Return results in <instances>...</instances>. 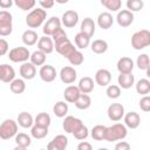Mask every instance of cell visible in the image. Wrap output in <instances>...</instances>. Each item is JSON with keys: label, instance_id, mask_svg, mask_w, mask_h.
Returning <instances> with one entry per match:
<instances>
[{"label": "cell", "instance_id": "cell-1", "mask_svg": "<svg viewBox=\"0 0 150 150\" xmlns=\"http://www.w3.org/2000/svg\"><path fill=\"white\" fill-rule=\"evenodd\" d=\"M127 135H128L127 127L122 123H115L110 127H107L104 141H107V142L121 141V139H124L127 137Z\"/></svg>", "mask_w": 150, "mask_h": 150}, {"label": "cell", "instance_id": "cell-2", "mask_svg": "<svg viewBox=\"0 0 150 150\" xmlns=\"http://www.w3.org/2000/svg\"><path fill=\"white\" fill-rule=\"evenodd\" d=\"M47 18V12L43 8H33L26 16V25L29 28H38L43 25Z\"/></svg>", "mask_w": 150, "mask_h": 150}, {"label": "cell", "instance_id": "cell-3", "mask_svg": "<svg viewBox=\"0 0 150 150\" xmlns=\"http://www.w3.org/2000/svg\"><path fill=\"white\" fill-rule=\"evenodd\" d=\"M150 45V32L148 29H141L132 34L131 36V46L136 50L144 49Z\"/></svg>", "mask_w": 150, "mask_h": 150}, {"label": "cell", "instance_id": "cell-4", "mask_svg": "<svg viewBox=\"0 0 150 150\" xmlns=\"http://www.w3.org/2000/svg\"><path fill=\"white\" fill-rule=\"evenodd\" d=\"M18 122L12 120V118H7L1 124H0V138L1 139H9L12 137H15V135L18 134Z\"/></svg>", "mask_w": 150, "mask_h": 150}, {"label": "cell", "instance_id": "cell-5", "mask_svg": "<svg viewBox=\"0 0 150 150\" xmlns=\"http://www.w3.org/2000/svg\"><path fill=\"white\" fill-rule=\"evenodd\" d=\"M13 30V15L4 9L0 11V36H8Z\"/></svg>", "mask_w": 150, "mask_h": 150}, {"label": "cell", "instance_id": "cell-6", "mask_svg": "<svg viewBox=\"0 0 150 150\" xmlns=\"http://www.w3.org/2000/svg\"><path fill=\"white\" fill-rule=\"evenodd\" d=\"M29 56H30V53H29L28 48H26V47H15L8 52V59L15 63L26 62V61H28Z\"/></svg>", "mask_w": 150, "mask_h": 150}, {"label": "cell", "instance_id": "cell-7", "mask_svg": "<svg viewBox=\"0 0 150 150\" xmlns=\"http://www.w3.org/2000/svg\"><path fill=\"white\" fill-rule=\"evenodd\" d=\"M108 117L112 122H118L124 116V107L121 103H111L107 110Z\"/></svg>", "mask_w": 150, "mask_h": 150}, {"label": "cell", "instance_id": "cell-8", "mask_svg": "<svg viewBox=\"0 0 150 150\" xmlns=\"http://www.w3.org/2000/svg\"><path fill=\"white\" fill-rule=\"evenodd\" d=\"M60 20H61V25H63L66 28H73L79 22V13L73 11V9L66 11L62 14Z\"/></svg>", "mask_w": 150, "mask_h": 150}, {"label": "cell", "instance_id": "cell-9", "mask_svg": "<svg viewBox=\"0 0 150 150\" xmlns=\"http://www.w3.org/2000/svg\"><path fill=\"white\" fill-rule=\"evenodd\" d=\"M83 124V122L80 120V118H77V117H75V116H64V120H63V122H62V128H63V130L67 132V134H73L79 127H81Z\"/></svg>", "mask_w": 150, "mask_h": 150}, {"label": "cell", "instance_id": "cell-10", "mask_svg": "<svg viewBox=\"0 0 150 150\" xmlns=\"http://www.w3.org/2000/svg\"><path fill=\"white\" fill-rule=\"evenodd\" d=\"M59 28H61V20H60V18H57V16H52V18H49V19L43 23L42 32H43L45 35L52 36Z\"/></svg>", "mask_w": 150, "mask_h": 150}, {"label": "cell", "instance_id": "cell-11", "mask_svg": "<svg viewBox=\"0 0 150 150\" xmlns=\"http://www.w3.org/2000/svg\"><path fill=\"white\" fill-rule=\"evenodd\" d=\"M134 13L130 12L129 9H121L117 12V15H116V21L118 23V26L125 28V27H129L132 22H134Z\"/></svg>", "mask_w": 150, "mask_h": 150}, {"label": "cell", "instance_id": "cell-12", "mask_svg": "<svg viewBox=\"0 0 150 150\" xmlns=\"http://www.w3.org/2000/svg\"><path fill=\"white\" fill-rule=\"evenodd\" d=\"M39 76L43 82H53L56 79V69L52 64H42L39 70Z\"/></svg>", "mask_w": 150, "mask_h": 150}, {"label": "cell", "instance_id": "cell-13", "mask_svg": "<svg viewBox=\"0 0 150 150\" xmlns=\"http://www.w3.org/2000/svg\"><path fill=\"white\" fill-rule=\"evenodd\" d=\"M77 77V73L75 70V68L70 67V66H66L63 68H61L60 70V80L66 83V84H71L75 82Z\"/></svg>", "mask_w": 150, "mask_h": 150}, {"label": "cell", "instance_id": "cell-14", "mask_svg": "<svg viewBox=\"0 0 150 150\" xmlns=\"http://www.w3.org/2000/svg\"><path fill=\"white\" fill-rule=\"evenodd\" d=\"M19 73L23 80H33L36 76V67L32 62L26 61L20 66Z\"/></svg>", "mask_w": 150, "mask_h": 150}, {"label": "cell", "instance_id": "cell-15", "mask_svg": "<svg viewBox=\"0 0 150 150\" xmlns=\"http://www.w3.org/2000/svg\"><path fill=\"white\" fill-rule=\"evenodd\" d=\"M68 145V138L64 135H56L48 144V150H64Z\"/></svg>", "mask_w": 150, "mask_h": 150}, {"label": "cell", "instance_id": "cell-16", "mask_svg": "<svg viewBox=\"0 0 150 150\" xmlns=\"http://www.w3.org/2000/svg\"><path fill=\"white\" fill-rule=\"evenodd\" d=\"M111 82V73L105 69L101 68L95 73V83L101 87H107Z\"/></svg>", "mask_w": 150, "mask_h": 150}, {"label": "cell", "instance_id": "cell-17", "mask_svg": "<svg viewBox=\"0 0 150 150\" xmlns=\"http://www.w3.org/2000/svg\"><path fill=\"white\" fill-rule=\"evenodd\" d=\"M15 79V70L12 66L7 63L0 64V81L5 83H9Z\"/></svg>", "mask_w": 150, "mask_h": 150}, {"label": "cell", "instance_id": "cell-18", "mask_svg": "<svg viewBox=\"0 0 150 150\" xmlns=\"http://www.w3.org/2000/svg\"><path fill=\"white\" fill-rule=\"evenodd\" d=\"M54 49H56V52H57L60 55H62L63 57L68 59V56H69L73 52L76 50V47L70 42L69 39H67L66 41H63V42H61V43L54 46Z\"/></svg>", "mask_w": 150, "mask_h": 150}, {"label": "cell", "instance_id": "cell-19", "mask_svg": "<svg viewBox=\"0 0 150 150\" xmlns=\"http://www.w3.org/2000/svg\"><path fill=\"white\" fill-rule=\"evenodd\" d=\"M124 125L129 129H136L141 124V116L136 111H129L124 114Z\"/></svg>", "mask_w": 150, "mask_h": 150}, {"label": "cell", "instance_id": "cell-20", "mask_svg": "<svg viewBox=\"0 0 150 150\" xmlns=\"http://www.w3.org/2000/svg\"><path fill=\"white\" fill-rule=\"evenodd\" d=\"M38 49H40L41 52H43L45 54H50L54 50V42L53 39L49 38L48 35H43L41 38H39L38 40Z\"/></svg>", "mask_w": 150, "mask_h": 150}, {"label": "cell", "instance_id": "cell-21", "mask_svg": "<svg viewBox=\"0 0 150 150\" xmlns=\"http://www.w3.org/2000/svg\"><path fill=\"white\" fill-rule=\"evenodd\" d=\"M95 30H96V23H95V21L91 18H89V16L84 18L82 20V22H81L80 32H82V33L87 34L89 38H91L95 34Z\"/></svg>", "mask_w": 150, "mask_h": 150}, {"label": "cell", "instance_id": "cell-22", "mask_svg": "<svg viewBox=\"0 0 150 150\" xmlns=\"http://www.w3.org/2000/svg\"><path fill=\"white\" fill-rule=\"evenodd\" d=\"M117 82H118L120 88L129 89L135 84V77L131 73H120L117 77Z\"/></svg>", "mask_w": 150, "mask_h": 150}, {"label": "cell", "instance_id": "cell-23", "mask_svg": "<svg viewBox=\"0 0 150 150\" xmlns=\"http://www.w3.org/2000/svg\"><path fill=\"white\" fill-rule=\"evenodd\" d=\"M134 61L131 57H128V56H123L121 57L118 61H117V64H116V68L120 73H132V69H134Z\"/></svg>", "mask_w": 150, "mask_h": 150}, {"label": "cell", "instance_id": "cell-24", "mask_svg": "<svg viewBox=\"0 0 150 150\" xmlns=\"http://www.w3.org/2000/svg\"><path fill=\"white\" fill-rule=\"evenodd\" d=\"M15 143H16V146H15L16 150L27 149L32 144V136L25 132H18L15 135Z\"/></svg>", "mask_w": 150, "mask_h": 150}, {"label": "cell", "instance_id": "cell-25", "mask_svg": "<svg viewBox=\"0 0 150 150\" xmlns=\"http://www.w3.org/2000/svg\"><path fill=\"white\" fill-rule=\"evenodd\" d=\"M114 23V18L109 12H102L97 16V25L102 29H109Z\"/></svg>", "mask_w": 150, "mask_h": 150}, {"label": "cell", "instance_id": "cell-26", "mask_svg": "<svg viewBox=\"0 0 150 150\" xmlns=\"http://www.w3.org/2000/svg\"><path fill=\"white\" fill-rule=\"evenodd\" d=\"M80 94H81V91H80L79 87H76V86H68L64 89V91H63V97H64L66 102L74 103L77 100V97L80 96Z\"/></svg>", "mask_w": 150, "mask_h": 150}, {"label": "cell", "instance_id": "cell-27", "mask_svg": "<svg viewBox=\"0 0 150 150\" xmlns=\"http://www.w3.org/2000/svg\"><path fill=\"white\" fill-rule=\"evenodd\" d=\"M16 122L21 127V128H30L33 124H34V118L33 116L27 112V111H21L19 115H18V118H16Z\"/></svg>", "mask_w": 150, "mask_h": 150}, {"label": "cell", "instance_id": "cell-28", "mask_svg": "<svg viewBox=\"0 0 150 150\" xmlns=\"http://www.w3.org/2000/svg\"><path fill=\"white\" fill-rule=\"evenodd\" d=\"M94 86H95L94 84V80L91 77H89V76H84V77L80 79L77 87H79V89H80L81 93L89 94V93H91L94 90Z\"/></svg>", "mask_w": 150, "mask_h": 150}, {"label": "cell", "instance_id": "cell-29", "mask_svg": "<svg viewBox=\"0 0 150 150\" xmlns=\"http://www.w3.org/2000/svg\"><path fill=\"white\" fill-rule=\"evenodd\" d=\"M22 42L26 45V46H34L38 40H39V36H38V33L33 29H27L22 33Z\"/></svg>", "mask_w": 150, "mask_h": 150}, {"label": "cell", "instance_id": "cell-30", "mask_svg": "<svg viewBox=\"0 0 150 150\" xmlns=\"http://www.w3.org/2000/svg\"><path fill=\"white\" fill-rule=\"evenodd\" d=\"M74 104H75V107H76L77 109H80V110H86V109H88V108L91 105V98H90V96H89L88 94L81 93L80 96L77 97V100L74 102Z\"/></svg>", "mask_w": 150, "mask_h": 150}, {"label": "cell", "instance_id": "cell-31", "mask_svg": "<svg viewBox=\"0 0 150 150\" xmlns=\"http://www.w3.org/2000/svg\"><path fill=\"white\" fill-rule=\"evenodd\" d=\"M90 48H91V52L95 54H103L108 50V42L105 40L97 39L90 43Z\"/></svg>", "mask_w": 150, "mask_h": 150}, {"label": "cell", "instance_id": "cell-32", "mask_svg": "<svg viewBox=\"0 0 150 150\" xmlns=\"http://www.w3.org/2000/svg\"><path fill=\"white\" fill-rule=\"evenodd\" d=\"M74 41H75V45H76V47L79 49H86L90 45V38L87 34L82 33V32H79L75 35Z\"/></svg>", "mask_w": 150, "mask_h": 150}, {"label": "cell", "instance_id": "cell-33", "mask_svg": "<svg viewBox=\"0 0 150 150\" xmlns=\"http://www.w3.org/2000/svg\"><path fill=\"white\" fill-rule=\"evenodd\" d=\"M9 89L13 94H22L26 90V83L23 79H14L9 82Z\"/></svg>", "mask_w": 150, "mask_h": 150}, {"label": "cell", "instance_id": "cell-34", "mask_svg": "<svg viewBox=\"0 0 150 150\" xmlns=\"http://www.w3.org/2000/svg\"><path fill=\"white\" fill-rule=\"evenodd\" d=\"M68 104L63 101H59L56 102L54 105H53V112L56 117H60V118H63L67 114H68Z\"/></svg>", "mask_w": 150, "mask_h": 150}, {"label": "cell", "instance_id": "cell-35", "mask_svg": "<svg viewBox=\"0 0 150 150\" xmlns=\"http://www.w3.org/2000/svg\"><path fill=\"white\" fill-rule=\"evenodd\" d=\"M46 59H47V54H45V53L41 52L40 49L33 52V53L30 54V56H29L30 62H32L35 67H36V66H42V64H45Z\"/></svg>", "mask_w": 150, "mask_h": 150}, {"label": "cell", "instance_id": "cell-36", "mask_svg": "<svg viewBox=\"0 0 150 150\" xmlns=\"http://www.w3.org/2000/svg\"><path fill=\"white\" fill-rule=\"evenodd\" d=\"M50 123H52V118H50V115L47 112H39L34 118V124L43 128H49Z\"/></svg>", "mask_w": 150, "mask_h": 150}, {"label": "cell", "instance_id": "cell-37", "mask_svg": "<svg viewBox=\"0 0 150 150\" xmlns=\"http://www.w3.org/2000/svg\"><path fill=\"white\" fill-rule=\"evenodd\" d=\"M48 135V128H43L40 125H32L30 127V136L35 139H42Z\"/></svg>", "mask_w": 150, "mask_h": 150}, {"label": "cell", "instance_id": "cell-38", "mask_svg": "<svg viewBox=\"0 0 150 150\" xmlns=\"http://www.w3.org/2000/svg\"><path fill=\"white\" fill-rule=\"evenodd\" d=\"M105 130H107V127L105 125L97 124V125L93 127V129L90 131V135H91L93 139H95V141H104Z\"/></svg>", "mask_w": 150, "mask_h": 150}, {"label": "cell", "instance_id": "cell-39", "mask_svg": "<svg viewBox=\"0 0 150 150\" xmlns=\"http://www.w3.org/2000/svg\"><path fill=\"white\" fill-rule=\"evenodd\" d=\"M136 91L141 95H148L150 93V81L148 79H141L136 83Z\"/></svg>", "mask_w": 150, "mask_h": 150}, {"label": "cell", "instance_id": "cell-40", "mask_svg": "<svg viewBox=\"0 0 150 150\" xmlns=\"http://www.w3.org/2000/svg\"><path fill=\"white\" fill-rule=\"evenodd\" d=\"M101 5L111 12H118L122 7L121 0H101Z\"/></svg>", "mask_w": 150, "mask_h": 150}, {"label": "cell", "instance_id": "cell-41", "mask_svg": "<svg viewBox=\"0 0 150 150\" xmlns=\"http://www.w3.org/2000/svg\"><path fill=\"white\" fill-rule=\"evenodd\" d=\"M67 60L69 61V63H70L71 66H80V64H82L83 61H84V55H83L80 50L76 49L75 52H73V53L68 56Z\"/></svg>", "mask_w": 150, "mask_h": 150}, {"label": "cell", "instance_id": "cell-42", "mask_svg": "<svg viewBox=\"0 0 150 150\" xmlns=\"http://www.w3.org/2000/svg\"><path fill=\"white\" fill-rule=\"evenodd\" d=\"M105 94H107V96H108L109 98L116 100V98H118V97L121 96V88H120V86H117V84H110V83H109V84L107 86Z\"/></svg>", "mask_w": 150, "mask_h": 150}, {"label": "cell", "instance_id": "cell-43", "mask_svg": "<svg viewBox=\"0 0 150 150\" xmlns=\"http://www.w3.org/2000/svg\"><path fill=\"white\" fill-rule=\"evenodd\" d=\"M13 1H14V5L21 11L33 9L36 4V0H13Z\"/></svg>", "mask_w": 150, "mask_h": 150}, {"label": "cell", "instance_id": "cell-44", "mask_svg": "<svg viewBox=\"0 0 150 150\" xmlns=\"http://www.w3.org/2000/svg\"><path fill=\"white\" fill-rule=\"evenodd\" d=\"M73 136H74L76 139H79V141H83V139H86V138L89 136V130H88L87 125L82 124L81 127H79V128L73 132Z\"/></svg>", "mask_w": 150, "mask_h": 150}, {"label": "cell", "instance_id": "cell-45", "mask_svg": "<svg viewBox=\"0 0 150 150\" xmlns=\"http://www.w3.org/2000/svg\"><path fill=\"white\" fill-rule=\"evenodd\" d=\"M125 5L130 12H139L144 7L143 0H127Z\"/></svg>", "mask_w": 150, "mask_h": 150}, {"label": "cell", "instance_id": "cell-46", "mask_svg": "<svg viewBox=\"0 0 150 150\" xmlns=\"http://www.w3.org/2000/svg\"><path fill=\"white\" fill-rule=\"evenodd\" d=\"M52 39H53L54 46H56V45H59V43H61V42L66 41V40L68 39V36H67L66 32L63 30V28H59V29H57V30L52 35Z\"/></svg>", "mask_w": 150, "mask_h": 150}, {"label": "cell", "instance_id": "cell-47", "mask_svg": "<svg viewBox=\"0 0 150 150\" xmlns=\"http://www.w3.org/2000/svg\"><path fill=\"white\" fill-rule=\"evenodd\" d=\"M136 66H137L138 69H141V70L148 69V68H149V56H148V54H141L139 56H137Z\"/></svg>", "mask_w": 150, "mask_h": 150}, {"label": "cell", "instance_id": "cell-48", "mask_svg": "<svg viewBox=\"0 0 150 150\" xmlns=\"http://www.w3.org/2000/svg\"><path fill=\"white\" fill-rule=\"evenodd\" d=\"M139 108L145 112L150 111V97L148 95H143V97L139 100Z\"/></svg>", "mask_w": 150, "mask_h": 150}, {"label": "cell", "instance_id": "cell-49", "mask_svg": "<svg viewBox=\"0 0 150 150\" xmlns=\"http://www.w3.org/2000/svg\"><path fill=\"white\" fill-rule=\"evenodd\" d=\"M8 42L5 40V39H2V38H0V56H4L5 54H7L8 53Z\"/></svg>", "mask_w": 150, "mask_h": 150}, {"label": "cell", "instance_id": "cell-50", "mask_svg": "<svg viewBox=\"0 0 150 150\" xmlns=\"http://www.w3.org/2000/svg\"><path fill=\"white\" fill-rule=\"evenodd\" d=\"M39 4L41 6V8L43 9H49L54 6L55 4V0H39Z\"/></svg>", "mask_w": 150, "mask_h": 150}, {"label": "cell", "instance_id": "cell-51", "mask_svg": "<svg viewBox=\"0 0 150 150\" xmlns=\"http://www.w3.org/2000/svg\"><path fill=\"white\" fill-rule=\"evenodd\" d=\"M129 149H130V144L125 141H120L115 145V150H129Z\"/></svg>", "mask_w": 150, "mask_h": 150}, {"label": "cell", "instance_id": "cell-52", "mask_svg": "<svg viewBox=\"0 0 150 150\" xmlns=\"http://www.w3.org/2000/svg\"><path fill=\"white\" fill-rule=\"evenodd\" d=\"M91 149H93L91 144L88 143V142H86V141H82L77 145V150H91Z\"/></svg>", "mask_w": 150, "mask_h": 150}, {"label": "cell", "instance_id": "cell-53", "mask_svg": "<svg viewBox=\"0 0 150 150\" xmlns=\"http://www.w3.org/2000/svg\"><path fill=\"white\" fill-rule=\"evenodd\" d=\"M14 1L13 0H0V7L2 9H8L13 6Z\"/></svg>", "mask_w": 150, "mask_h": 150}, {"label": "cell", "instance_id": "cell-54", "mask_svg": "<svg viewBox=\"0 0 150 150\" xmlns=\"http://www.w3.org/2000/svg\"><path fill=\"white\" fill-rule=\"evenodd\" d=\"M69 0H55V2H57V4H60V5H63V4H67Z\"/></svg>", "mask_w": 150, "mask_h": 150}]
</instances>
